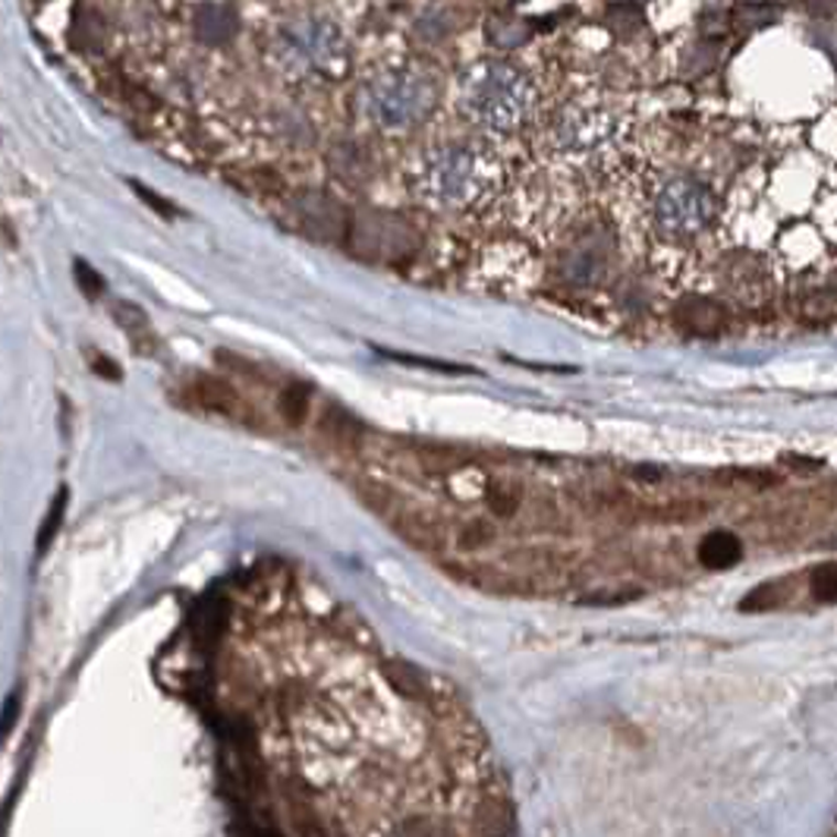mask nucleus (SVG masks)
Returning <instances> with one entry per match:
<instances>
[{"label":"nucleus","instance_id":"obj_1","mask_svg":"<svg viewBox=\"0 0 837 837\" xmlns=\"http://www.w3.org/2000/svg\"><path fill=\"white\" fill-rule=\"evenodd\" d=\"M410 186L435 211H472L498 193L501 167L476 145L447 142L418 154Z\"/></svg>","mask_w":837,"mask_h":837},{"label":"nucleus","instance_id":"obj_2","mask_svg":"<svg viewBox=\"0 0 837 837\" xmlns=\"http://www.w3.org/2000/svg\"><path fill=\"white\" fill-rule=\"evenodd\" d=\"M457 101L472 127L491 135H510L529 123L535 110V86L520 66L488 57L463 69Z\"/></svg>","mask_w":837,"mask_h":837},{"label":"nucleus","instance_id":"obj_3","mask_svg":"<svg viewBox=\"0 0 837 837\" xmlns=\"http://www.w3.org/2000/svg\"><path fill=\"white\" fill-rule=\"evenodd\" d=\"M356 105L374 130L406 132L435 110L438 88L435 79L416 66H391L362 83Z\"/></svg>","mask_w":837,"mask_h":837},{"label":"nucleus","instance_id":"obj_4","mask_svg":"<svg viewBox=\"0 0 837 837\" xmlns=\"http://www.w3.org/2000/svg\"><path fill=\"white\" fill-rule=\"evenodd\" d=\"M274 64L290 79H340L350 66V42L328 17H300L274 35Z\"/></svg>","mask_w":837,"mask_h":837},{"label":"nucleus","instance_id":"obj_5","mask_svg":"<svg viewBox=\"0 0 837 837\" xmlns=\"http://www.w3.org/2000/svg\"><path fill=\"white\" fill-rule=\"evenodd\" d=\"M715 218V196L693 176H671L652 196V224L664 240L703 237Z\"/></svg>","mask_w":837,"mask_h":837},{"label":"nucleus","instance_id":"obj_6","mask_svg":"<svg viewBox=\"0 0 837 837\" xmlns=\"http://www.w3.org/2000/svg\"><path fill=\"white\" fill-rule=\"evenodd\" d=\"M615 264V242L601 230H586L570 240L554 259V281L567 290H598Z\"/></svg>","mask_w":837,"mask_h":837},{"label":"nucleus","instance_id":"obj_7","mask_svg":"<svg viewBox=\"0 0 837 837\" xmlns=\"http://www.w3.org/2000/svg\"><path fill=\"white\" fill-rule=\"evenodd\" d=\"M617 120L605 108L567 105L548 127V145L564 157H586L611 142Z\"/></svg>","mask_w":837,"mask_h":837},{"label":"nucleus","instance_id":"obj_8","mask_svg":"<svg viewBox=\"0 0 837 837\" xmlns=\"http://www.w3.org/2000/svg\"><path fill=\"white\" fill-rule=\"evenodd\" d=\"M300 218H303V227L315 240H337V237L347 233L344 208L330 196H322V193H308L300 202Z\"/></svg>","mask_w":837,"mask_h":837},{"label":"nucleus","instance_id":"obj_9","mask_svg":"<svg viewBox=\"0 0 837 837\" xmlns=\"http://www.w3.org/2000/svg\"><path fill=\"white\" fill-rule=\"evenodd\" d=\"M674 318L686 334H696V337H711V334H721L727 328L725 306H718L708 296H683Z\"/></svg>","mask_w":837,"mask_h":837},{"label":"nucleus","instance_id":"obj_10","mask_svg":"<svg viewBox=\"0 0 837 837\" xmlns=\"http://www.w3.org/2000/svg\"><path fill=\"white\" fill-rule=\"evenodd\" d=\"M240 29V20L233 13L230 3L220 0H205L196 10V35L205 44H224L230 42Z\"/></svg>","mask_w":837,"mask_h":837},{"label":"nucleus","instance_id":"obj_11","mask_svg":"<svg viewBox=\"0 0 837 837\" xmlns=\"http://www.w3.org/2000/svg\"><path fill=\"white\" fill-rule=\"evenodd\" d=\"M193 396H196L202 410H211L220 416H233L237 410H242V400L237 396V391L227 381L211 378V374H198L196 384H193Z\"/></svg>","mask_w":837,"mask_h":837},{"label":"nucleus","instance_id":"obj_12","mask_svg":"<svg viewBox=\"0 0 837 837\" xmlns=\"http://www.w3.org/2000/svg\"><path fill=\"white\" fill-rule=\"evenodd\" d=\"M740 557H743V545H740V539L733 532L718 529V532H708L703 542H699V561H703L705 567H711V570H727Z\"/></svg>","mask_w":837,"mask_h":837},{"label":"nucleus","instance_id":"obj_13","mask_svg":"<svg viewBox=\"0 0 837 837\" xmlns=\"http://www.w3.org/2000/svg\"><path fill=\"white\" fill-rule=\"evenodd\" d=\"M384 674H388V681L394 683V689H400L403 696H413V699H425V696H428L425 677L418 674L416 667H410V664H403V661H394V664L384 667Z\"/></svg>","mask_w":837,"mask_h":837},{"label":"nucleus","instance_id":"obj_14","mask_svg":"<svg viewBox=\"0 0 837 837\" xmlns=\"http://www.w3.org/2000/svg\"><path fill=\"white\" fill-rule=\"evenodd\" d=\"M520 501H523V494H520L517 488H510V485H498V482L488 485L485 504L491 507V513H498V517H513V513L520 510Z\"/></svg>","mask_w":837,"mask_h":837},{"label":"nucleus","instance_id":"obj_15","mask_svg":"<svg viewBox=\"0 0 837 837\" xmlns=\"http://www.w3.org/2000/svg\"><path fill=\"white\" fill-rule=\"evenodd\" d=\"M308 413V388L306 384H290L284 394H281V416L290 422V425H300Z\"/></svg>","mask_w":837,"mask_h":837},{"label":"nucleus","instance_id":"obj_16","mask_svg":"<svg viewBox=\"0 0 837 837\" xmlns=\"http://www.w3.org/2000/svg\"><path fill=\"white\" fill-rule=\"evenodd\" d=\"M66 498H69V491H66V485H61V491H57L54 504H51V510H47V520L42 523V532H39V551H44L47 545H51V539L57 535V529H61V523H64Z\"/></svg>","mask_w":837,"mask_h":837},{"label":"nucleus","instance_id":"obj_17","mask_svg":"<svg viewBox=\"0 0 837 837\" xmlns=\"http://www.w3.org/2000/svg\"><path fill=\"white\" fill-rule=\"evenodd\" d=\"M813 595L825 605L837 601V564H822L813 570Z\"/></svg>","mask_w":837,"mask_h":837},{"label":"nucleus","instance_id":"obj_18","mask_svg":"<svg viewBox=\"0 0 837 837\" xmlns=\"http://www.w3.org/2000/svg\"><path fill=\"white\" fill-rule=\"evenodd\" d=\"M457 539H460L457 545H460L463 551L488 548V545L494 542V529H491V526H488V523H482V520H479V523H469V526H463L460 535H457Z\"/></svg>","mask_w":837,"mask_h":837},{"label":"nucleus","instance_id":"obj_19","mask_svg":"<svg viewBox=\"0 0 837 837\" xmlns=\"http://www.w3.org/2000/svg\"><path fill=\"white\" fill-rule=\"evenodd\" d=\"M352 428V418L347 413H340V410H330L322 416V432H328L334 441H356L350 435Z\"/></svg>","mask_w":837,"mask_h":837},{"label":"nucleus","instance_id":"obj_20","mask_svg":"<svg viewBox=\"0 0 837 837\" xmlns=\"http://www.w3.org/2000/svg\"><path fill=\"white\" fill-rule=\"evenodd\" d=\"M73 271H76V281H79L86 296H101V293H105V278H101L98 271H91L83 259H76Z\"/></svg>","mask_w":837,"mask_h":837},{"label":"nucleus","instance_id":"obj_21","mask_svg":"<svg viewBox=\"0 0 837 837\" xmlns=\"http://www.w3.org/2000/svg\"><path fill=\"white\" fill-rule=\"evenodd\" d=\"M778 605V589L774 586H759L740 601V611H769Z\"/></svg>","mask_w":837,"mask_h":837},{"label":"nucleus","instance_id":"obj_22","mask_svg":"<svg viewBox=\"0 0 837 837\" xmlns=\"http://www.w3.org/2000/svg\"><path fill=\"white\" fill-rule=\"evenodd\" d=\"M132 189H135V193H139V196H142V198H145V202L152 205L157 215L171 218V215H174V211H176V208H174V205H171V202H167V198H161V196H157V193H152V189H145L142 183H132Z\"/></svg>","mask_w":837,"mask_h":837},{"label":"nucleus","instance_id":"obj_23","mask_svg":"<svg viewBox=\"0 0 837 837\" xmlns=\"http://www.w3.org/2000/svg\"><path fill=\"white\" fill-rule=\"evenodd\" d=\"M91 369H95L98 374H105V378H110V381H120V378H123L120 369L113 366V359L105 356V352H95V356H91Z\"/></svg>","mask_w":837,"mask_h":837},{"label":"nucleus","instance_id":"obj_24","mask_svg":"<svg viewBox=\"0 0 837 837\" xmlns=\"http://www.w3.org/2000/svg\"><path fill=\"white\" fill-rule=\"evenodd\" d=\"M17 705H20L17 696H10V699H7V708H3V733H10V727H13V721H17Z\"/></svg>","mask_w":837,"mask_h":837}]
</instances>
